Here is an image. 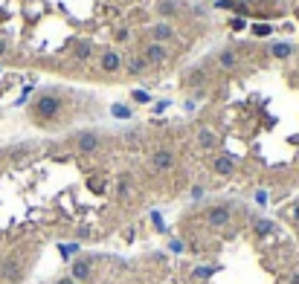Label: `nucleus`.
<instances>
[{"label": "nucleus", "instance_id": "obj_12", "mask_svg": "<svg viewBox=\"0 0 299 284\" xmlns=\"http://www.w3.org/2000/svg\"><path fill=\"white\" fill-rule=\"evenodd\" d=\"M218 64H221L224 70H235V67H238V55H235V50H221Z\"/></svg>", "mask_w": 299, "mask_h": 284}, {"label": "nucleus", "instance_id": "obj_7", "mask_svg": "<svg viewBox=\"0 0 299 284\" xmlns=\"http://www.w3.org/2000/svg\"><path fill=\"white\" fill-rule=\"evenodd\" d=\"M212 171L218 177H230V174H235V159L233 157H215L212 159Z\"/></svg>", "mask_w": 299, "mask_h": 284}, {"label": "nucleus", "instance_id": "obj_10", "mask_svg": "<svg viewBox=\"0 0 299 284\" xmlns=\"http://www.w3.org/2000/svg\"><path fill=\"white\" fill-rule=\"evenodd\" d=\"M198 145L203 151H212V148H218V136L209 130V128H200L198 130Z\"/></svg>", "mask_w": 299, "mask_h": 284}, {"label": "nucleus", "instance_id": "obj_25", "mask_svg": "<svg viewBox=\"0 0 299 284\" xmlns=\"http://www.w3.org/2000/svg\"><path fill=\"white\" fill-rule=\"evenodd\" d=\"M58 284H76V282H73V279H61Z\"/></svg>", "mask_w": 299, "mask_h": 284}, {"label": "nucleus", "instance_id": "obj_20", "mask_svg": "<svg viewBox=\"0 0 299 284\" xmlns=\"http://www.w3.org/2000/svg\"><path fill=\"white\" fill-rule=\"evenodd\" d=\"M209 273H212L209 267H200V270H195V276H198V279H200V276H209Z\"/></svg>", "mask_w": 299, "mask_h": 284}, {"label": "nucleus", "instance_id": "obj_6", "mask_svg": "<svg viewBox=\"0 0 299 284\" xmlns=\"http://www.w3.org/2000/svg\"><path fill=\"white\" fill-rule=\"evenodd\" d=\"M151 165H154L157 171H171V168H174V154H171L168 148H157V151L151 154Z\"/></svg>", "mask_w": 299, "mask_h": 284}, {"label": "nucleus", "instance_id": "obj_5", "mask_svg": "<svg viewBox=\"0 0 299 284\" xmlns=\"http://www.w3.org/2000/svg\"><path fill=\"white\" fill-rule=\"evenodd\" d=\"M142 58H145V64H163L168 58V50L163 47V44H148L145 50H142Z\"/></svg>", "mask_w": 299, "mask_h": 284}, {"label": "nucleus", "instance_id": "obj_14", "mask_svg": "<svg viewBox=\"0 0 299 284\" xmlns=\"http://www.w3.org/2000/svg\"><path fill=\"white\" fill-rule=\"evenodd\" d=\"M270 55H273V58H291V55H294V47L285 44V41H282V44H273V47H270Z\"/></svg>", "mask_w": 299, "mask_h": 284}, {"label": "nucleus", "instance_id": "obj_1", "mask_svg": "<svg viewBox=\"0 0 299 284\" xmlns=\"http://www.w3.org/2000/svg\"><path fill=\"white\" fill-rule=\"evenodd\" d=\"M61 107H64L61 96H55V93H41L38 99H35V104H32V113H35V119L47 122V119H55V116L61 113Z\"/></svg>", "mask_w": 299, "mask_h": 284}, {"label": "nucleus", "instance_id": "obj_18", "mask_svg": "<svg viewBox=\"0 0 299 284\" xmlns=\"http://www.w3.org/2000/svg\"><path fill=\"white\" fill-rule=\"evenodd\" d=\"M192 197H195V200H200V197H203V189H200V186H192Z\"/></svg>", "mask_w": 299, "mask_h": 284}, {"label": "nucleus", "instance_id": "obj_24", "mask_svg": "<svg viewBox=\"0 0 299 284\" xmlns=\"http://www.w3.org/2000/svg\"><path fill=\"white\" fill-rule=\"evenodd\" d=\"M291 284H299V273H294V279H291Z\"/></svg>", "mask_w": 299, "mask_h": 284}, {"label": "nucleus", "instance_id": "obj_22", "mask_svg": "<svg viewBox=\"0 0 299 284\" xmlns=\"http://www.w3.org/2000/svg\"><path fill=\"white\" fill-rule=\"evenodd\" d=\"M291 218H294V221L299 223V203H297V206H294V212H291Z\"/></svg>", "mask_w": 299, "mask_h": 284}, {"label": "nucleus", "instance_id": "obj_8", "mask_svg": "<svg viewBox=\"0 0 299 284\" xmlns=\"http://www.w3.org/2000/svg\"><path fill=\"white\" fill-rule=\"evenodd\" d=\"M151 38H154V44L171 41V38H174V26L166 24V21H160V24H154V26H151Z\"/></svg>", "mask_w": 299, "mask_h": 284}, {"label": "nucleus", "instance_id": "obj_3", "mask_svg": "<svg viewBox=\"0 0 299 284\" xmlns=\"http://www.w3.org/2000/svg\"><path fill=\"white\" fill-rule=\"evenodd\" d=\"M122 64H125V61H122V55H119L116 50H105V52L99 55V67H102V73H116V70H119Z\"/></svg>", "mask_w": 299, "mask_h": 284}, {"label": "nucleus", "instance_id": "obj_4", "mask_svg": "<svg viewBox=\"0 0 299 284\" xmlns=\"http://www.w3.org/2000/svg\"><path fill=\"white\" fill-rule=\"evenodd\" d=\"M99 145H102V139H99V133H93V130H87V133H82L76 139V148L82 154H93V151H99Z\"/></svg>", "mask_w": 299, "mask_h": 284}, {"label": "nucleus", "instance_id": "obj_17", "mask_svg": "<svg viewBox=\"0 0 299 284\" xmlns=\"http://www.w3.org/2000/svg\"><path fill=\"white\" fill-rule=\"evenodd\" d=\"M116 194H119V197H128V174H122V177H119V186H116Z\"/></svg>", "mask_w": 299, "mask_h": 284}, {"label": "nucleus", "instance_id": "obj_19", "mask_svg": "<svg viewBox=\"0 0 299 284\" xmlns=\"http://www.w3.org/2000/svg\"><path fill=\"white\" fill-rule=\"evenodd\" d=\"M116 41H128V29H119V32H116Z\"/></svg>", "mask_w": 299, "mask_h": 284}, {"label": "nucleus", "instance_id": "obj_21", "mask_svg": "<svg viewBox=\"0 0 299 284\" xmlns=\"http://www.w3.org/2000/svg\"><path fill=\"white\" fill-rule=\"evenodd\" d=\"M256 35H270V26H256Z\"/></svg>", "mask_w": 299, "mask_h": 284}, {"label": "nucleus", "instance_id": "obj_15", "mask_svg": "<svg viewBox=\"0 0 299 284\" xmlns=\"http://www.w3.org/2000/svg\"><path fill=\"white\" fill-rule=\"evenodd\" d=\"M157 12H160V15H177V6H174L171 0H160V3H157Z\"/></svg>", "mask_w": 299, "mask_h": 284}, {"label": "nucleus", "instance_id": "obj_23", "mask_svg": "<svg viewBox=\"0 0 299 284\" xmlns=\"http://www.w3.org/2000/svg\"><path fill=\"white\" fill-rule=\"evenodd\" d=\"M3 52H6V41H0V55H3Z\"/></svg>", "mask_w": 299, "mask_h": 284}, {"label": "nucleus", "instance_id": "obj_9", "mask_svg": "<svg viewBox=\"0 0 299 284\" xmlns=\"http://www.w3.org/2000/svg\"><path fill=\"white\" fill-rule=\"evenodd\" d=\"M90 273H93L90 261H84V258H82V261H76V264H73V273H70V279H73L76 284H79V282H87V279H90Z\"/></svg>", "mask_w": 299, "mask_h": 284}, {"label": "nucleus", "instance_id": "obj_13", "mask_svg": "<svg viewBox=\"0 0 299 284\" xmlns=\"http://www.w3.org/2000/svg\"><path fill=\"white\" fill-rule=\"evenodd\" d=\"M145 67H148V64H145V58H142V55H131V58L125 61V70H128L131 76H139V73H145Z\"/></svg>", "mask_w": 299, "mask_h": 284}, {"label": "nucleus", "instance_id": "obj_11", "mask_svg": "<svg viewBox=\"0 0 299 284\" xmlns=\"http://www.w3.org/2000/svg\"><path fill=\"white\" fill-rule=\"evenodd\" d=\"M253 232H256V238H267V235L276 232V223L267 221V218H259V221L253 223Z\"/></svg>", "mask_w": 299, "mask_h": 284}, {"label": "nucleus", "instance_id": "obj_16", "mask_svg": "<svg viewBox=\"0 0 299 284\" xmlns=\"http://www.w3.org/2000/svg\"><path fill=\"white\" fill-rule=\"evenodd\" d=\"M76 58L79 61H87L90 58V44H76Z\"/></svg>", "mask_w": 299, "mask_h": 284}, {"label": "nucleus", "instance_id": "obj_2", "mask_svg": "<svg viewBox=\"0 0 299 284\" xmlns=\"http://www.w3.org/2000/svg\"><path fill=\"white\" fill-rule=\"evenodd\" d=\"M233 218V212H230V206H209L206 209V223L212 226V229H224L227 223Z\"/></svg>", "mask_w": 299, "mask_h": 284}]
</instances>
